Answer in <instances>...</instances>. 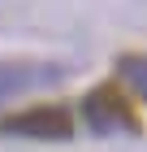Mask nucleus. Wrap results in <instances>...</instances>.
I'll return each instance as SVG.
<instances>
[{
	"instance_id": "obj_1",
	"label": "nucleus",
	"mask_w": 147,
	"mask_h": 152,
	"mask_svg": "<svg viewBox=\"0 0 147 152\" xmlns=\"http://www.w3.org/2000/svg\"><path fill=\"white\" fill-rule=\"evenodd\" d=\"M82 117H87V126L95 135H138V117L130 109V100L113 91V87H95V91L82 100Z\"/></svg>"
},
{
	"instance_id": "obj_2",
	"label": "nucleus",
	"mask_w": 147,
	"mask_h": 152,
	"mask_svg": "<svg viewBox=\"0 0 147 152\" xmlns=\"http://www.w3.org/2000/svg\"><path fill=\"white\" fill-rule=\"evenodd\" d=\"M0 135H22V139H69L74 135V122L61 104H39L26 109L17 117H4L0 122Z\"/></svg>"
},
{
	"instance_id": "obj_3",
	"label": "nucleus",
	"mask_w": 147,
	"mask_h": 152,
	"mask_svg": "<svg viewBox=\"0 0 147 152\" xmlns=\"http://www.w3.org/2000/svg\"><path fill=\"white\" fill-rule=\"evenodd\" d=\"M61 65H26V61H0V100H9L17 91H30V87H43V83L61 78Z\"/></svg>"
},
{
	"instance_id": "obj_4",
	"label": "nucleus",
	"mask_w": 147,
	"mask_h": 152,
	"mask_svg": "<svg viewBox=\"0 0 147 152\" xmlns=\"http://www.w3.org/2000/svg\"><path fill=\"white\" fill-rule=\"evenodd\" d=\"M117 74H121V78L147 100V52H130V57H121V61H117Z\"/></svg>"
}]
</instances>
